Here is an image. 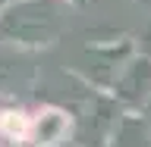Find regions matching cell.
Returning a JSON list of instances; mask_svg holds the SVG:
<instances>
[{
    "mask_svg": "<svg viewBox=\"0 0 151 147\" xmlns=\"http://www.w3.org/2000/svg\"><path fill=\"white\" fill-rule=\"evenodd\" d=\"M66 129H69V119H66L63 113L47 110V113H41L38 122H35V141L38 144H57V141H63Z\"/></svg>",
    "mask_w": 151,
    "mask_h": 147,
    "instance_id": "1",
    "label": "cell"
},
{
    "mask_svg": "<svg viewBox=\"0 0 151 147\" xmlns=\"http://www.w3.org/2000/svg\"><path fill=\"white\" fill-rule=\"evenodd\" d=\"M6 131L9 135H22V131H25V119H22L19 113H9L6 116Z\"/></svg>",
    "mask_w": 151,
    "mask_h": 147,
    "instance_id": "2",
    "label": "cell"
}]
</instances>
